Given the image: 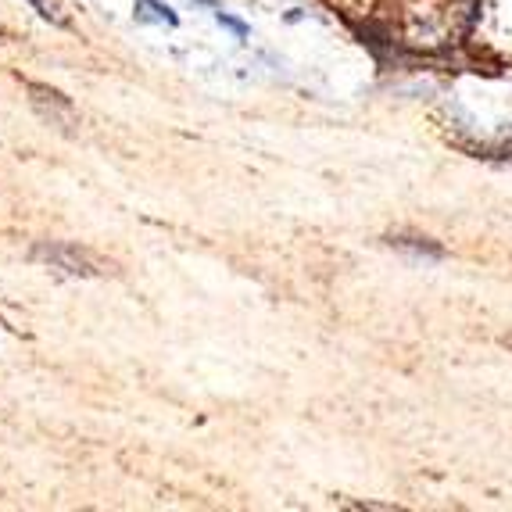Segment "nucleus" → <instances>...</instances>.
Returning <instances> with one entry per match:
<instances>
[{
    "mask_svg": "<svg viewBox=\"0 0 512 512\" xmlns=\"http://www.w3.org/2000/svg\"><path fill=\"white\" fill-rule=\"evenodd\" d=\"M33 258L43 265H51V269H58V273H65V276H83V280L101 276V262H97L86 248L65 244V240H40V244L33 248Z\"/></svg>",
    "mask_w": 512,
    "mask_h": 512,
    "instance_id": "nucleus-1",
    "label": "nucleus"
},
{
    "mask_svg": "<svg viewBox=\"0 0 512 512\" xmlns=\"http://www.w3.org/2000/svg\"><path fill=\"white\" fill-rule=\"evenodd\" d=\"M384 244L394 251H402V255L416 258V262H444V258H448L444 244H437L434 237H419V233H391V237H384Z\"/></svg>",
    "mask_w": 512,
    "mask_h": 512,
    "instance_id": "nucleus-2",
    "label": "nucleus"
},
{
    "mask_svg": "<svg viewBox=\"0 0 512 512\" xmlns=\"http://www.w3.org/2000/svg\"><path fill=\"white\" fill-rule=\"evenodd\" d=\"M29 86V94H33V104L47 115L51 122L58 119H72L76 115V108H72V101L61 90H51V86H43V83H33V79H26Z\"/></svg>",
    "mask_w": 512,
    "mask_h": 512,
    "instance_id": "nucleus-3",
    "label": "nucleus"
},
{
    "mask_svg": "<svg viewBox=\"0 0 512 512\" xmlns=\"http://www.w3.org/2000/svg\"><path fill=\"white\" fill-rule=\"evenodd\" d=\"M133 8H137L133 11L137 22H147V26H169V29L180 26V15H176L169 4H162V0H137Z\"/></svg>",
    "mask_w": 512,
    "mask_h": 512,
    "instance_id": "nucleus-4",
    "label": "nucleus"
},
{
    "mask_svg": "<svg viewBox=\"0 0 512 512\" xmlns=\"http://www.w3.org/2000/svg\"><path fill=\"white\" fill-rule=\"evenodd\" d=\"M26 4L43 18V22H51V26H69V18H65L61 0H26Z\"/></svg>",
    "mask_w": 512,
    "mask_h": 512,
    "instance_id": "nucleus-5",
    "label": "nucleus"
},
{
    "mask_svg": "<svg viewBox=\"0 0 512 512\" xmlns=\"http://www.w3.org/2000/svg\"><path fill=\"white\" fill-rule=\"evenodd\" d=\"M212 15H215V22H219L222 29H230L233 40L248 43V36H251V26H248V22H240L237 15H230V11H222V8H219V11H212Z\"/></svg>",
    "mask_w": 512,
    "mask_h": 512,
    "instance_id": "nucleus-6",
    "label": "nucleus"
},
{
    "mask_svg": "<svg viewBox=\"0 0 512 512\" xmlns=\"http://www.w3.org/2000/svg\"><path fill=\"white\" fill-rule=\"evenodd\" d=\"M487 158H495L498 165H512V133L505 140H498V144L487 147Z\"/></svg>",
    "mask_w": 512,
    "mask_h": 512,
    "instance_id": "nucleus-7",
    "label": "nucleus"
},
{
    "mask_svg": "<svg viewBox=\"0 0 512 512\" xmlns=\"http://www.w3.org/2000/svg\"><path fill=\"white\" fill-rule=\"evenodd\" d=\"M330 4H337V8H344V11H359L369 0H330Z\"/></svg>",
    "mask_w": 512,
    "mask_h": 512,
    "instance_id": "nucleus-8",
    "label": "nucleus"
},
{
    "mask_svg": "<svg viewBox=\"0 0 512 512\" xmlns=\"http://www.w3.org/2000/svg\"><path fill=\"white\" fill-rule=\"evenodd\" d=\"M190 4H197V8L205 11H219V0H190Z\"/></svg>",
    "mask_w": 512,
    "mask_h": 512,
    "instance_id": "nucleus-9",
    "label": "nucleus"
},
{
    "mask_svg": "<svg viewBox=\"0 0 512 512\" xmlns=\"http://www.w3.org/2000/svg\"><path fill=\"white\" fill-rule=\"evenodd\" d=\"M502 344H509V348H512V333H509V337H505V341Z\"/></svg>",
    "mask_w": 512,
    "mask_h": 512,
    "instance_id": "nucleus-10",
    "label": "nucleus"
}]
</instances>
